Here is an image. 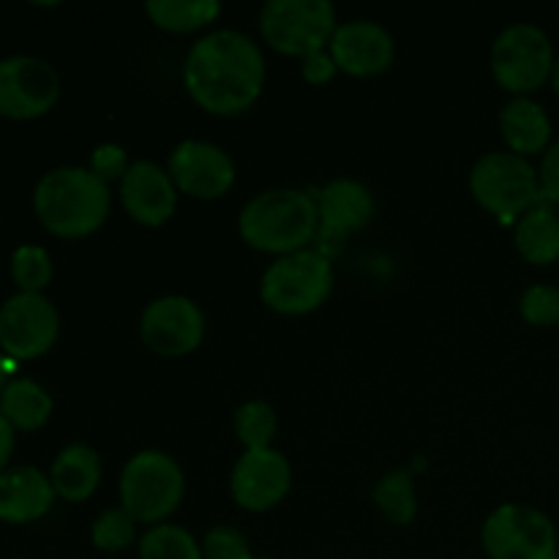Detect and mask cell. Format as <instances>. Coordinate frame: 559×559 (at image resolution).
<instances>
[{"instance_id":"obj_17","label":"cell","mask_w":559,"mask_h":559,"mask_svg":"<svg viewBox=\"0 0 559 559\" xmlns=\"http://www.w3.org/2000/svg\"><path fill=\"white\" fill-rule=\"evenodd\" d=\"M120 200L134 222L158 227L173 218L178 207V191L169 173H164L162 167L151 162H136L120 180Z\"/></svg>"},{"instance_id":"obj_34","label":"cell","mask_w":559,"mask_h":559,"mask_svg":"<svg viewBox=\"0 0 559 559\" xmlns=\"http://www.w3.org/2000/svg\"><path fill=\"white\" fill-rule=\"evenodd\" d=\"M11 453H14V426L0 413V473H5V464H9Z\"/></svg>"},{"instance_id":"obj_18","label":"cell","mask_w":559,"mask_h":559,"mask_svg":"<svg viewBox=\"0 0 559 559\" xmlns=\"http://www.w3.org/2000/svg\"><path fill=\"white\" fill-rule=\"evenodd\" d=\"M52 480L38 467H11L0 473V522L31 524L47 516L55 502Z\"/></svg>"},{"instance_id":"obj_12","label":"cell","mask_w":559,"mask_h":559,"mask_svg":"<svg viewBox=\"0 0 559 559\" xmlns=\"http://www.w3.org/2000/svg\"><path fill=\"white\" fill-rule=\"evenodd\" d=\"M142 342L158 355L178 358L194 353L205 336V317L200 306L180 295L158 298L142 311L140 320Z\"/></svg>"},{"instance_id":"obj_1","label":"cell","mask_w":559,"mask_h":559,"mask_svg":"<svg viewBox=\"0 0 559 559\" xmlns=\"http://www.w3.org/2000/svg\"><path fill=\"white\" fill-rule=\"evenodd\" d=\"M183 76L191 98L202 109L213 115H238L260 98L265 58L243 33L216 31L191 47Z\"/></svg>"},{"instance_id":"obj_22","label":"cell","mask_w":559,"mask_h":559,"mask_svg":"<svg viewBox=\"0 0 559 559\" xmlns=\"http://www.w3.org/2000/svg\"><path fill=\"white\" fill-rule=\"evenodd\" d=\"M0 413L14 429L36 431L52 415V399L38 382L33 380H11L0 393Z\"/></svg>"},{"instance_id":"obj_32","label":"cell","mask_w":559,"mask_h":559,"mask_svg":"<svg viewBox=\"0 0 559 559\" xmlns=\"http://www.w3.org/2000/svg\"><path fill=\"white\" fill-rule=\"evenodd\" d=\"M538 183H540V200L559 202V142L544 153V162L538 169Z\"/></svg>"},{"instance_id":"obj_14","label":"cell","mask_w":559,"mask_h":559,"mask_svg":"<svg viewBox=\"0 0 559 559\" xmlns=\"http://www.w3.org/2000/svg\"><path fill=\"white\" fill-rule=\"evenodd\" d=\"M317 213H320V224H317L314 243L320 246L322 257L336 254L349 233L371 222L374 197L358 180H333L320 194Z\"/></svg>"},{"instance_id":"obj_26","label":"cell","mask_w":559,"mask_h":559,"mask_svg":"<svg viewBox=\"0 0 559 559\" xmlns=\"http://www.w3.org/2000/svg\"><path fill=\"white\" fill-rule=\"evenodd\" d=\"M278 420L267 402H246L235 413V435L243 442L246 451H265L276 437Z\"/></svg>"},{"instance_id":"obj_28","label":"cell","mask_w":559,"mask_h":559,"mask_svg":"<svg viewBox=\"0 0 559 559\" xmlns=\"http://www.w3.org/2000/svg\"><path fill=\"white\" fill-rule=\"evenodd\" d=\"M134 519L123 508H109L93 522V546L102 551H123L134 544Z\"/></svg>"},{"instance_id":"obj_8","label":"cell","mask_w":559,"mask_h":559,"mask_svg":"<svg viewBox=\"0 0 559 559\" xmlns=\"http://www.w3.org/2000/svg\"><path fill=\"white\" fill-rule=\"evenodd\" d=\"M555 47L538 25L516 22L497 36L491 47L495 80L511 93H533L544 87L555 71Z\"/></svg>"},{"instance_id":"obj_15","label":"cell","mask_w":559,"mask_h":559,"mask_svg":"<svg viewBox=\"0 0 559 559\" xmlns=\"http://www.w3.org/2000/svg\"><path fill=\"white\" fill-rule=\"evenodd\" d=\"M293 469L273 448L246 451L233 469V497L246 511H271L287 497Z\"/></svg>"},{"instance_id":"obj_7","label":"cell","mask_w":559,"mask_h":559,"mask_svg":"<svg viewBox=\"0 0 559 559\" xmlns=\"http://www.w3.org/2000/svg\"><path fill=\"white\" fill-rule=\"evenodd\" d=\"M333 289V267L320 251H295L273 262L262 276V300L278 314H309Z\"/></svg>"},{"instance_id":"obj_11","label":"cell","mask_w":559,"mask_h":559,"mask_svg":"<svg viewBox=\"0 0 559 559\" xmlns=\"http://www.w3.org/2000/svg\"><path fill=\"white\" fill-rule=\"evenodd\" d=\"M60 98V74L47 60L11 55L0 60V115L33 120L47 115Z\"/></svg>"},{"instance_id":"obj_5","label":"cell","mask_w":559,"mask_h":559,"mask_svg":"<svg viewBox=\"0 0 559 559\" xmlns=\"http://www.w3.org/2000/svg\"><path fill=\"white\" fill-rule=\"evenodd\" d=\"M183 473L178 462L167 453L142 451L126 464L123 478H120V500L123 511L134 522L156 524L175 513V508L183 500Z\"/></svg>"},{"instance_id":"obj_20","label":"cell","mask_w":559,"mask_h":559,"mask_svg":"<svg viewBox=\"0 0 559 559\" xmlns=\"http://www.w3.org/2000/svg\"><path fill=\"white\" fill-rule=\"evenodd\" d=\"M52 489L55 495L69 502H82L96 491L102 480V459L87 445H69L60 451L52 464Z\"/></svg>"},{"instance_id":"obj_29","label":"cell","mask_w":559,"mask_h":559,"mask_svg":"<svg viewBox=\"0 0 559 559\" xmlns=\"http://www.w3.org/2000/svg\"><path fill=\"white\" fill-rule=\"evenodd\" d=\"M519 309L530 325L555 328L559 325V289L549 284H535L522 295Z\"/></svg>"},{"instance_id":"obj_25","label":"cell","mask_w":559,"mask_h":559,"mask_svg":"<svg viewBox=\"0 0 559 559\" xmlns=\"http://www.w3.org/2000/svg\"><path fill=\"white\" fill-rule=\"evenodd\" d=\"M374 502L393 524H409L415 516V486L407 469H393L374 486Z\"/></svg>"},{"instance_id":"obj_21","label":"cell","mask_w":559,"mask_h":559,"mask_svg":"<svg viewBox=\"0 0 559 559\" xmlns=\"http://www.w3.org/2000/svg\"><path fill=\"white\" fill-rule=\"evenodd\" d=\"M516 249L533 265L559 260V216L551 207L535 205L516 222Z\"/></svg>"},{"instance_id":"obj_27","label":"cell","mask_w":559,"mask_h":559,"mask_svg":"<svg viewBox=\"0 0 559 559\" xmlns=\"http://www.w3.org/2000/svg\"><path fill=\"white\" fill-rule=\"evenodd\" d=\"M11 276L20 293H41L52 282V260L41 246H20L11 257Z\"/></svg>"},{"instance_id":"obj_37","label":"cell","mask_w":559,"mask_h":559,"mask_svg":"<svg viewBox=\"0 0 559 559\" xmlns=\"http://www.w3.org/2000/svg\"><path fill=\"white\" fill-rule=\"evenodd\" d=\"M254 559H271V557H254Z\"/></svg>"},{"instance_id":"obj_36","label":"cell","mask_w":559,"mask_h":559,"mask_svg":"<svg viewBox=\"0 0 559 559\" xmlns=\"http://www.w3.org/2000/svg\"><path fill=\"white\" fill-rule=\"evenodd\" d=\"M551 82H555V91L559 93V58H557V63H555V71H551Z\"/></svg>"},{"instance_id":"obj_23","label":"cell","mask_w":559,"mask_h":559,"mask_svg":"<svg viewBox=\"0 0 559 559\" xmlns=\"http://www.w3.org/2000/svg\"><path fill=\"white\" fill-rule=\"evenodd\" d=\"M145 11L164 31L189 33L211 25L222 14V5L216 0H147Z\"/></svg>"},{"instance_id":"obj_13","label":"cell","mask_w":559,"mask_h":559,"mask_svg":"<svg viewBox=\"0 0 559 559\" xmlns=\"http://www.w3.org/2000/svg\"><path fill=\"white\" fill-rule=\"evenodd\" d=\"M169 178L197 200L224 197L235 183V164L222 147L202 140H186L169 156Z\"/></svg>"},{"instance_id":"obj_9","label":"cell","mask_w":559,"mask_h":559,"mask_svg":"<svg viewBox=\"0 0 559 559\" xmlns=\"http://www.w3.org/2000/svg\"><path fill=\"white\" fill-rule=\"evenodd\" d=\"M484 546L491 559H557V530L538 508L508 502L486 519Z\"/></svg>"},{"instance_id":"obj_2","label":"cell","mask_w":559,"mask_h":559,"mask_svg":"<svg viewBox=\"0 0 559 559\" xmlns=\"http://www.w3.org/2000/svg\"><path fill=\"white\" fill-rule=\"evenodd\" d=\"M33 211L58 238H85L107 222L109 189L91 169L58 167L36 183Z\"/></svg>"},{"instance_id":"obj_35","label":"cell","mask_w":559,"mask_h":559,"mask_svg":"<svg viewBox=\"0 0 559 559\" xmlns=\"http://www.w3.org/2000/svg\"><path fill=\"white\" fill-rule=\"evenodd\" d=\"M14 369V360L9 358V355L3 353V349H0V393H3V388H5V377H9V371Z\"/></svg>"},{"instance_id":"obj_4","label":"cell","mask_w":559,"mask_h":559,"mask_svg":"<svg viewBox=\"0 0 559 559\" xmlns=\"http://www.w3.org/2000/svg\"><path fill=\"white\" fill-rule=\"evenodd\" d=\"M475 200L502 224H513L540 205V183L533 164L519 153H486L469 173Z\"/></svg>"},{"instance_id":"obj_10","label":"cell","mask_w":559,"mask_h":559,"mask_svg":"<svg viewBox=\"0 0 559 559\" xmlns=\"http://www.w3.org/2000/svg\"><path fill=\"white\" fill-rule=\"evenodd\" d=\"M60 317L41 293H16L0 306V349L11 360L41 358L58 342Z\"/></svg>"},{"instance_id":"obj_24","label":"cell","mask_w":559,"mask_h":559,"mask_svg":"<svg viewBox=\"0 0 559 559\" xmlns=\"http://www.w3.org/2000/svg\"><path fill=\"white\" fill-rule=\"evenodd\" d=\"M142 559H202V546L178 524H158L142 538Z\"/></svg>"},{"instance_id":"obj_19","label":"cell","mask_w":559,"mask_h":559,"mask_svg":"<svg viewBox=\"0 0 559 559\" xmlns=\"http://www.w3.org/2000/svg\"><path fill=\"white\" fill-rule=\"evenodd\" d=\"M500 129L508 147L519 156H533L540 153L551 140V120L538 102L527 96H519L506 104L500 112Z\"/></svg>"},{"instance_id":"obj_31","label":"cell","mask_w":559,"mask_h":559,"mask_svg":"<svg viewBox=\"0 0 559 559\" xmlns=\"http://www.w3.org/2000/svg\"><path fill=\"white\" fill-rule=\"evenodd\" d=\"M91 173L98 175V178L107 183V180H115L120 178L123 180V175L129 173V158H126V151L120 145H98L96 151H93V158H91Z\"/></svg>"},{"instance_id":"obj_33","label":"cell","mask_w":559,"mask_h":559,"mask_svg":"<svg viewBox=\"0 0 559 559\" xmlns=\"http://www.w3.org/2000/svg\"><path fill=\"white\" fill-rule=\"evenodd\" d=\"M300 71H304V80L311 82V85H325V82H331L333 76H336L338 69L336 63H333L331 52L320 49V52L306 55Z\"/></svg>"},{"instance_id":"obj_16","label":"cell","mask_w":559,"mask_h":559,"mask_svg":"<svg viewBox=\"0 0 559 559\" xmlns=\"http://www.w3.org/2000/svg\"><path fill=\"white\" fill-rule=\"evenodd\" d=\"M393 55H396V44L380 22H344L331 38L333 63L353 76L382 74V71L391 69Z\"/></svg>"},{"instance_id":"obj_6","label":"cell","mask_w":559,"mask_h":559,"mask_svg":"<svg viewBox=\"0 0 559 559\" xmlns=\"http://www.w3.org/2000/svg\"><path fill=\"white\" fill-rule=\"evenodd\" d=\"M260 33L276 52L306 58L331 44L336 9L328 0H271L260 11Z\"/></svg>"},{"instance_id":"obj_30","label":"cell","mask_w":559,"mask_h":559,"mask_svg":"<svg viewBox=\"0 0 559 559\" xmlns=\"http://www.w3.org/2000/svg\"><path fill=\"white\" fill-rule=\"evenodd\" d=\"M202 557L205 559H254L251 546L238 530L216 527L205 535L202 544Z\"/></svg>"},{"instance_id":"obj_3","label":"cell","mask_w":559,"mask_h":559,"mask_svg":"<svg viewBox=\"0 0 559 559\" xmlns=\"http://www.w3.org/2000/svg\"><path fill=\"white\" fill-rule=\"evenodd\" d=\"M320 213L314 200L295 189H271L257 194L238 218L240 238L267 254H295L314 240Z\"/></svg>"}]
</instances>
